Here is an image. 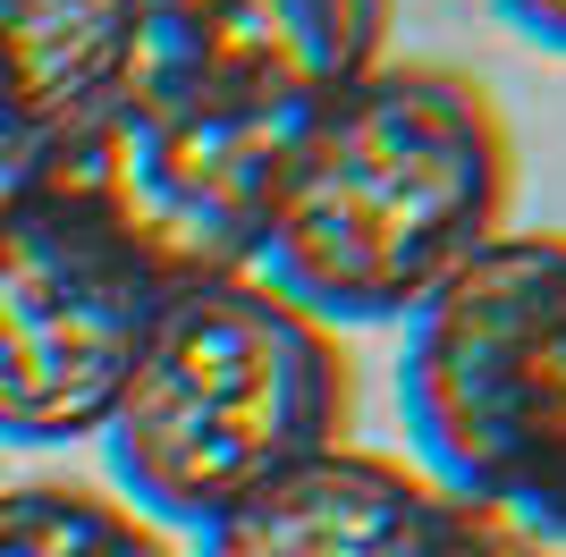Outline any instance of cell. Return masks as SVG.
<instances>
[{"label": "cell", "instance_id": "9", "mask_svg": "<svg viewBox=\"0 0 566 557\" xmlns=\"http://www.w3.org/2000/svg\"><path fill=\"white\" fill-rule=\"evenodd\" d=\"M0 557H187L144 507L85 482H18L0 490Z\"/></svg>", "mask_w": 566, "mask_h": 557}, {"label": "cell", "instance_id": "6", "mask_svg": "<svg viewBox=\"0 0 566 557\" xmlns=\"http://www.w3.org/2000/svg\"><path fill=\"white\" fill-rule=\"evenodd\" d=\"M398 0H153V60L296 118L389 60Z\"/></svg>", "mask_w": 566, "mask_h": 557}, {"label": "cell", "instance_id": "1", "mask_svg": "<svg viewBox=\"0 0 566 557\" xmlns=\"http://www.w3.org/2000/svg\"><path fill=\"white\" fill-rule=\"evenodd\" d=\"M516 144L491 85L440 60H380L280 127L254 271L331 329L415 322L507 237Z\"/></svg>", "mask_w": 566, "mask_h": 557}, {"label": "cell", "instance_id": "3", "mask_svg": "<svg viewBox=\"0 0 566 557\" xmlns=\"http://www.w3.org/2000/svg\"><path fill=\"white\" fill-rule=\"evenodd\" d=\"M398 406L440 490L566 515V229L491 237L406 322Z\"/></svg>", "mask_w": 566, "mask_h": 557}, {"label": "cell", "instance_id": "11", "mask_svg": "<svg viewBox=\"0 0 566 557\" xmlns=\"http://www.w3.org/2000/svg\"><path fill=\"white\" fill-rule=\"evenodd\" d=\"M43 161H51V144H43V136H25L18 118L0 111V220H9V211H18L34 186H43Z\"/></svg>", "mask_w": 566, "mask_h": 557}, {"label": "cell", "instance_id": "12", "mask_svg": "<svg viewBox=\"0 0 566 557\" xmlns=\"http://www.w3.org/2000/svg\"><path fill=\"white\" fill-rule=\"evenodd\" d=\"M499 18L516 25L524 43H542V51H566V0H491Z\"/></svg>", "mask_w": 566, "mask_h": 557}, {"label": "cell", "instance_id": "4", "mask_svg": "<svg viewBox=\"0 0 566 557\" xmlns=\"http://www.w3.org/2000/svg\"><path fill=\"white\" fill-rule=\"evenodd\" d=\"M280 127V111H254L153 60L43 161V186L85 211L161 296L245 278L262 262V195Z\"/></svg>", "mask_w": 566, "mask_h": 557}, {"label": "cell", "instance_id": "7", "mask_svg": "<svg viewBox=\"0 0 566 557\" xmlns=\"http://www.w3.org/2000/svg\"><path fill=\"white\" fill-rule=\"evenodd\" d=\"M195 557H449V490L347 440L203 524Z\"/></svg>", "mask_w": 566, "mask_h": 557}, {"label": "cell", "instance_id": "5", "mask_svg": "<svg viewBox=\"0 0 566 557\" xmlns=\"http://www.w3.org/2000/svg\"><path fill=\"white\" fill-rule=\"evenodd\" d=\"M161 287L51 186L0 220V440H102Z\"/></svg>", "mask_w": 566, "mask_h": 557}, {"label": "cell", "instance_id": "8", "mask_svg": "<svg viewBox=\"0 0 566 557\" xmlns=\"http://www.w3.org/2000/svg\"><path fill=\"white\" fill-rule=\"evenodd\" d=\"M153 69V0H0V111L51 153Z\"/></svg>", "mask_w": 566, "mask_h": 557}, {"label": "cell", "instance_id": "2", "mask_svg": "<svg viewBox=\"0 0 566 557\" xmlns=\"http://www.w3.org/2000/svg\"><path fill=\"white\" fill-rule=\"evenodd\" d=\"M355 364L322 313L262 271L169 287L118 389L102 448L118 498L169 533H203L280 473L347 448Z\"/></svg>", "mask_w": 566, "mask_h": 557}, {"label": "cell", "instance_id": "10", "mask_svg": "<svg viewBox=\"0 0 566 557\" xmlns=\"http://www.w3.org/2000/svg\"><path fill=\"white\" fill-rule=\"evenodd\" d=\"M449 557H566V515L524 498H457L449 490Z\"/></svg>", "mask_w": 566, "mask_h": 557}]
</instances>
